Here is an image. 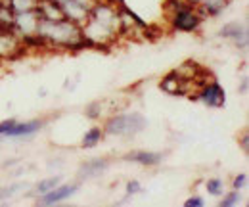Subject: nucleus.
<instances>
[{"label":"nucleus","instance_id":"obj_11","mask_svg":"<svg viewBox=\"0 0 249 207\" xmlns=\"http://www.w3.org/2000/svg\"><path fill=\"white\" fill-rule=\"evenodd\" d=\"M205 188H207V192H209L211 196H224V192H226V184H224V180L218 177L209 178V180L205 182Z\"/></svg>","mask_w":249,"mask_h":207},{"label":"nucleus","instance_id":"obj_15","mask_svg":"<svg viewBox=\"0 0 249 207\" xmlns=\"http://www.w3.org/2000/svg\"><path fill=\"white\" fill-rule=\"evenodd\" d=\"M246 182H248V175H246V173H242V175H238V177L234 178V182H232V188L242 192V188L246 186Z\"/></svg>","mask_w":249,"mask_h":207},{"label":"nucleus","instance_id":"obj_14","mask_svg":"<svg viewBox=\"0 0 249 207\" xmlns=\"http://www.w3.org/2000/svg\"><path fill=\"white\" fill-rule=\"evenodd\" d=\"M21 188H25V184H12V186L0 190V200H4V198H8V196H14L16 190H21Z\"/></svg>","mask_w":249,"mask_h":207},{"label":"nucleus","instance_id":"obj_4","mask_svg":"<svg viewBox=\"0 0 249 207\" xmlns=\"http://www.w3.org/2000/svg\"><path fill=\"white\" fill-rule=\"evenodd\" d=\"M199 100L205 106H209V108H220V106H224L226 94H224L222 87L213 81V83H207V85L201 87V90H199Z\"/></svg>","mask_w":249,"mask_h":207},{"label":"nucleus","instance_id":"obj_13","mask_svg":"<svg viewBox=\"0 0 249 207\" xmlns=\"http://www.w3.org/2000/svg\"><path fill=\"white\" fill-rule=\"evenodd\" d=\"M240 202V190H234V192H224V200L220 202L222 207H232Z\"/></svg>","mask_w":249,"mask_h":207},{"label":"nucleus","instance_id":"obj_1","mask_svg":"<svg viewBox=\"0 0 249 207\" xmlns=\"http://www.w3.org/2000/svg\"><path fill=\"white\" fill-rule=\"evenodd\" d=\"M175 6L173 8V18H171V23L173 27L178 31H184V33H192V31H197L201 25V8L196 6V4H190L186 0H175Z\"/></svg>","mask_w":249,"mask_h":207},{"label":"nucleus","instance_id":"obj_12","mask_svg":"<svg viewBox=\"0 0 249 207\" xmlns=\"http://www.w3.org/2000/svg\"><path fill=\"white\" fill-rule=\"evenodd\" d=\"M58 184H62V177H50V178H44V180H40V182L36 184V192H38V194H44V192H48V190H52V188H56Z\"/></svg>","mask_w":249,"mask_h":207},{"label":"nucleus","instance_id":"obj_18","mask_svg":"<svg viewBox=\"0 0 249 207\" xmlns=\"http://www.w3.org/2000/svg\"><path fill=\"white\" fill-rule=\"evenodd\" d=\"M14 121H16V119H6V121H2V123H0V136H4V132L10 129V125H12Z\"/></svg>","mask_w":249,"mask_h":207},{"label":"nucleus","instance_id":"obj_9","mask_svg":"<svg viewBox=\"0 0 249 207\" xmlns=\"http://www.w3.org/2000/svg\"><path fill=\"white\" fill-rule=\"evenodd\" d=\"M102 138H104V131L100 127H94L90 131H87V134L83 136V148H94V146H98Z\"/></svg>","mask_w":249,"mask_h":207},{"label":"nucleus","instance_id":"obj_5","mask_svg":"<svg viewBox=\"0 0 249 207\" xmlns=\"http://www.w3.org/2000/svg\"><path fill=\"white\" fill-rule=\"evenodd\" d=\"M42 121H27V123H18L14 121L10 125V129L4 132L2 138H29L33 134H36L42 129Z\"/></svg>","mask_w":249,"mask_h":207},{"label":"nucleus","instance_id":"obj_8","mask_svg":"<svg viewBox=\"0 0 249 207\" xmlns=\"http://www.w3.org/2000/svg\"><path fill=\"white\" fill-rule=\"evenodd\" d=\"M106 167H107V161L106 159H92V161H89L81 169V177H94V175L102 173Z\"/></svg>","mask_w":249,"mask_h":207},{"label":"nucleus","instance_id":"obj_2","mask_svg":"<svg viewBox=\"0 0 249 207\" xmlns=\"http://www.w3.org/2000/svg\"><path fill=\"white\" fill-rule=\"evenodd\" d=\"M146 125H148V121L140 113H124V115H113L109 119L106 123V131L109 134H117V136H132V134H138L140 131H144Z\"/></svg>","mask_w":249,"mask_h":207},{"label":"nucleus","instance_id":"obj_16","mask_svg":"<svg viewBox=\"0 0 249 207\" xmlns=\"http://www.w3.org/2000/svg\"><path fill=\"white\" fill-rule=\"evenodd\" d=\"M138 192H140V184H138V180H132V182L126 184V194H128V196L138 194Z\"/></svg>","mask_w":249,"mask_h":207},{"label":"nucleus","instance_id":"obj_6","mask_svg":"<svg viewBox=\"0 0 249 207\" xmlns=\"http://www.w3.org/2000/svg\"><path fill=\"white\" fill-rule=\"evenodd\" d=\"M126 159L136 161L140 165H157V163H161L163 155L161 153H154V151H130L126 155Z\"/></svg>","mask_w":249,"mask_h":207},{"label":"nucleus","instance_id":"obj_17","mask_svg":"<svg viewBox=\"0 0 249 207\" xmlns=\"http://www.w3.org/2000/svg\"><path fill=\"white\" fill-rule=\"evenodd\" d=\"M186 207H201L203 206V200L201 198H197V196H194V198H190V200H186V204H184Z\"/></svg>","mask_w":249,"mask_h":207},{"label":"nucleus","instance_id":"obj_10","mask_svg":"<svg viewBox=\"0 0 249 207\" xmlns=\"http://www.w3.org/2000/svg\"><path fill=\"white\" fill-rule=\"evenodd\" d=\"M226 2H228V0H199L197 6L203 8L209 16H217V14H220V12L224 10Z\"/></svg>","mask_w":249,"mask_h":207},{"label":"nucleus","instance_id":"obj_3","mask_svg":"<svg viewBox=\"0 0 249 207\" xmlns=\"http://www.w3.org/2000/svg\"><path fill=\"white\" fill-rule=\"evenodd\" d=\"M77 188H79V184H58L56 188H52V190H48V192H44V194H40V198H38V202L42 204V206H52V204H60V202H65L67 198H71L75 192H77Z\"/></svg>","mask_w":249,"mask_h":207},{"label":"nucleus","instance_id":"obj_7","mask_svg":"<svg viewBox=\"0 0 249 207\" xmlns=\"http://www.w3.org/2000/svg\"><path fill=\"white\" fill-rule=\"evenodd\" d=\"M220 35L224 37V38H232V40H238L240 42V38L246 42V38H248V29H246V25H240L238 21H234V23H228L226 27H222L220 29Z\"/></svg>","mask_w":249,"mask_h":207}]
</instances>
